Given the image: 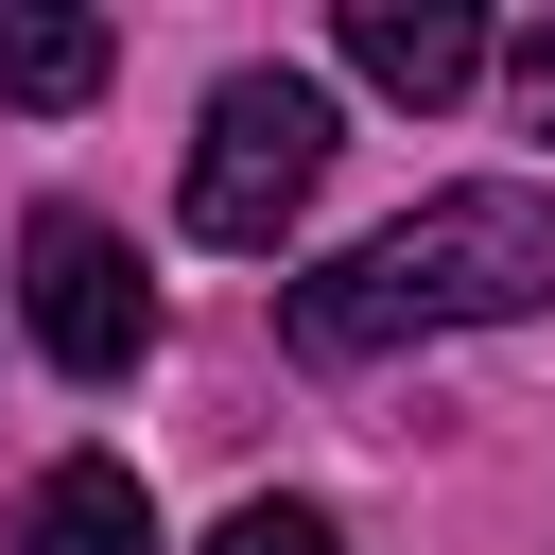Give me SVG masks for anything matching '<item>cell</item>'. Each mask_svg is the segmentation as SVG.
I'll return each mask as SVG.
<instances>
[{
	"label": "cell",
	"instance_id": "6da1fadb",
	"mask_svg": "<svg viewBox=\"0 0 555 555\" xmlns=\"http://www.w3.org/2000/svg\"><path fill=\"white\" fill-rule=\"evenodd\" d=\"M538 295H555V191L468 173V191L399 208L382 243H347L330 278H295V295H278V347H295V364H382V347H416V330H503V312H538Z\"/></svg>",
	"mask_w": 555,
	"mask_h": 555
},
{
	"label": "cell",
	"instance_id": "7a4b0ae2",
	"mask_svg": "<svg viewBox=\"0 0 555 555\" xmlns=\"http://www.w3.org/2000/svg\"><path fill=\"white\" fill-rule=\"evenodd\" d=\"M330 87L312 69H225L208 87V121H191V243H225V260H260L312 191H330Z\"/></svg>",
	"mask_w": 555,
	"mask_h": 555
},
{
	"label": "cell",
	"instance_id": "3957f363",
	"mask_svg": "<svg viewBox=\"0 0 555 555\" xmlns=\"http://www.w3.org/2000/svg\"><path fill=\"white\" fill-rule=\"evenodd\" d=\"M17 312H35V347H52L69 382H121V364L156 347L139 243H121L104 208H35V243H17Z\"/></svg>",
	"mask_w": 555,
	"mask_h": 555
},
{
	"label": "cell",
	"instance_id": "277c9868",
	"mask_svg": "<svg viewBox=\"0 0 555 555\" xmlns=\"http://www.w3.org/2000/svg\"><path fill=\"white\" fill-rule=\"evenodd\" d=\"M347 69L382 104H451V87H486V17L468 0H347Z\"/></svg>",
	"mask_w": 555,
	"mask_h": 555
},
{
	"label": "cell",
	"instance_id": "5b68a950",
	"mask_svg": "<svg viewBox=\"0 0 555 555\" xmlns=\"http://www.w3.org/2000/svg\"><path fill=\"white\" fill-rule=\"evenodd\" d=\"M0 555H156V503H139V468L69 451V468L17 503V538H0Z\"/></svg>",
	"mask_w": 555,
	"mask_h": 555
},
{
	"label": "cell",
	"instance_id": "8992f818",
	"mask_svg": "<svg viewBox=\"0 0 555 555\" xmlns=\"http://www.w3.org/2000/svg\"><path fill=\"white\" fill-rule=\"evenodd\" d=\"M121 69V35L87 0H0V104H87Z\"/></svg>",
	"mask_w": 555,
	"mask_h": 555
},
{
	"label": "cell",
	"instance_id": "52a82bcc",
	"mask_svg": "<svg viewBox=\"0 0 555 555\" xmlns=\"http://www.w3.org/2000/svg\"><path fill=\"white\" fill-rule=\"evenodd\" d=\"M208 555H347V538H330V503H225Z\"/></svg>",
	"mask_w": 555,
	"mask_h": 555
},
{
	"label": "cell",
	"instance_id": "ba28073f",
	"mask_svg": "<svg viewBox=\"0 0 555 555\" xmlns=\"http://www.w3.org/2000/svg\"><path fill=\"white\" fill-rule=\"evenodd\" d=\"M503 87H520V121H538V139H555V17H538V35H520V52H503Z\"/></svg>",
	"mask_w": 555,
	"mask_h": 555
}]
</instances>
